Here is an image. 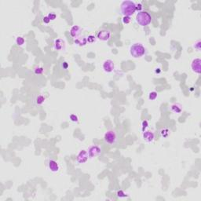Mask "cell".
Segmentation results:
<instances>
[{
	"label": "cell",
	"mask_w": 201,
	"mask_h": 201,
	"mask_svg": "<svg viewBox=\"0 0 201 201\" xmlns=\"http://www.w3.org/2000/svg\"><path fill=\"white\" fill-rule=\"evenodd\" d=\"M120 7L121 13L124 17H131L136 11V3L133 1H124Z\"/></svg>",
	"instance_id": "cell-1"
},
{
	"label": "cell",
	"mask_w": 201,
	"mask_h": 201,
	"mask_svg": "<svg viewBox=\"0 0 201 201\" xmlns=\"http://www.w3.org/2000/svg\"><path fill=\"white\" fill-rule=\"evenodd\" d=\"M136 21L141 26L145 27L149 25L152 21L151 15L146 11H140L136 16Z\"/></svg>",
	"instance_id": "cell-2"
},
{
	"label": "cell",
	"mask_w": 201,
	"mask_h": 201,
	"mask_svg": "<svg viewBox=\"0 0 201 201\" xmlns=\"http://www.w3.org/2000/svg\"><path fill=\"white\" fill-rule=\"evenodd\" d=\"M130 53L135 58L141 57L145 54V48L142 44L134 43L130 48Z\"/></svg>",
	"instance_id": "cell-3"
},
{
	"label": "cell",
	"mask_w": 201,
	"mask_h": 201,
	"mask_svg": "<svg viewBox=\"0 0 201 201\" xmlns=\"http://www.w3.org/2000/svg\"><path fill=\"white\" fill-rule=\"evenodd\" d=\"M104 140L109 145H114L117 141V134L115 131L110 130L105 134Z\"/></svg>",
	"instance_id": "cell-4"
},
{
	"label": "cell",
	"mask_w": 201,
	"mask_h": 201,
	"mask_svg": "<svg viewBox=\"0 0 201 201\" xmlns=\"http://www.w3.org/2000/svg\"><path fill=\"white\" fill-rule=\"evenodd\" d=\"M100 152H102V149H100V148L97 145H93V146H91L90 149H89V157L90 159H93L94 157H97L98 156Z\"/></svg>",
	"instance_id": "cell-5"
},
{
	"label": "cell",
	"mask_w": 201,
	"mask_h": 201,
	"mask_svg": "<svg viewBox=\"0 0 201 201\" xmlns=\"http://www.w3.org/2000/svg\"><path fill=\"white\" fill-rule=\"evenodd\" d=\"M88 157H89V153L86 150H81L76 158V161L79 163H84L87 161Z\"/></svg>",
	"instance_id": "cell-6"
},
{
	"label": "cell",
	"mask_w": 201,
	"mask_h": 201,
	"mask_svg": "<svg viewBox=\"0 0 201 201\" xmlns=\"http://www.w3.org/2000/svg\"><path fill=\"white\" fill-rule=\"evenodd\" d=\"M97 38L102 41H108L111 38V32L109 30H100L97 34Z\"/></svg>",
	"instance_id": "cell-7"
},
{
	"label": "cell",
	"mask_w": 201,
	"mask_h": 201,
	"mask_svg": "<svg viewBox=\"0 0 201 201\" xmlns=\"http://www.w3.org/2000/svg\"><path fill=\"white\" fill-rule=\"evenodd\" d=\"M200 63H201V61H200L199 58H196L192 61L191 68H192V70L195 73H197V74L200 73V70H201Z\"/></svg>",
	"instance_id": "cell-8"
},
{
	"label": "cell",
	"mask_w": 201,
	"mask_h": 201,
	"mask_svg": "<svg viewBox=\"0 0 201 201\" xmlns=\"http://www.w3.org/2000/svg\"><path fill=\"white\" fill-rule=\"evenodd\" d=\"M103 69L105 72H112L114 69V63L112 60L105 61L103 64Z\"/></svg>",
	"instance_id": "cell-9"
},
{
	"label": "cell",
	"mask_w": 201,
	"mask_h": 201,
	"mask_svg": "<svg viewBox=\"0 0 201 201\" xmlns=\"http://www.w3.org/2000/svg\"><path fill=\"white\" fill-rule=\"evenodd\" d=\"M48 168L50 171H52V172H57L60 167H59L58 163L55 160L50 159V160L48 162Z\"/></svg>",
	"instance_id": "cell-10"
},
{
	"label": "cell",
	"mask_w": 201,
	"mask_h": 201,
	"mask_svg": "<svg viewBox=\"0 0 201 201\" xmlns=\"http://www.w3.org/2000/svg\"><path fill=\"white\" fill-rule=\"evenodd\" d=\"M81 31H82V29H81V28L79 26L75 25V26L72 27V28H71L70 35L74 38H77L79 35L81 34Z\"/></svg>",
	"instance_id": "cell-11"
},
{
	"label": "cell",
	"mask_w": 201,
	"mask_h": 201,
	"mask_svg": "<svg viewBox=\"0 0 201 201\" xmlns=\"http://www.w3.org/2000/svg\"><path fill=\"white\" fill-rule=\"evenodd\" d=\"M143 138L147 142H152L155 138V135L152 131H145L143 134Z\"/></svg>",
	"instance_id": "cell-12"
},
{
	"label": "cell",
	"mask_w": 201,
	"mask_h": 201,
	"mask_svg": "<svg viewBox=\"0 0 201 201\" xmlns=\"http://www.w3.org/2000/svg\"><path fill=\"white\" fill-rule=\"evenodd\" d=\"M54 49L57 50H62L64 49V42L61 39H57L55 40L54 42Z\"/></svg>",
	"instance_id": "cell-13"
},
{
	"label": "cell",
	"mask_w": 201,
	"mask_h": 201,
	"mask_svg": "<svg viewBox=\"0 0 201 201\" xmlns=\"http://www.w3.org/2000/svg\"><path fill=\"white\" fill-rule=\"evenodd\" d=\"M171 110H172L174 112H175V113H180L182 109H181V107L180 105L174 104L171 106Z\"/></svg>",
	"instance_id": "cell-14"
},
{
	"label": "cell",
	"mask_w": 201,
	"mask_h": 201,
	"mask_svg": "<svg viewBox=\"0 0 201 201\" xmlns=\"http://www.w3.org/2000/svg\"><path fill=\"white\" fill-rule=\"evenodd\" d=\"M44 102H45V97L43 95H39L36 97V99H35V103H36V105H42Z\"/></svg>",
	"instance_id": "cell-15"
},
{
	"label": "cell",
	"mask_w": 201,
	"mask_h": 201,
	"mask_svg": "<svg viewBox=\"0 0 201 201\" xmlns=\"http://www.w3.org/2000/svg\"><path fill=\"white\" fill-rule=\"evenodd\" d=\"M16 43L18 46H22L24 43H25V39H24L23 37H17L16 39Z\"/></svg>",
	"instance_id": "cell-16"
},
{
	"label": "cell",
	"mask_w": 201,
	"mask_h": 201,
	"mask_svg": "<svg viewBox=\"0 0 201 201\" xmlns=\"http://www.w3.org/2000/svg\"><path fill=\"white\" fill-rule=\"evenodd\" d=\"M149 99L150 100H155L156 97H157V93L155 92V91H153V92H151L149 93Z\"/></svg>",
	"instance_id": "cell-17"
},
{
	"label": "cell",
	"mask_w": 201,
	"mask_h": 201,
	"mask_svg": "<svg viewBox=\"0 0 201 201\" xmlns=\"http://www.w3.org/2000/svg\"><path fill=\"white\" fill-rule=\"evenodd\" d=\"M117 196H118V197H120V198H124V197H126V196H127V195H126V193L124 192L123 191L120 190V191H118V192H117Z\"/></svg>",
	"instance_id": "cell-18"
},
{
	"label": "cell",
	"mask_w": 201,
	"mask_h": 201,
	"mask_svg": "<svg viewBox=\"0 0 201 201\" xmlns=\"http://www.w3.org/2000/svg\"><path fill=\"white\" fill-rule=\"evenodd\" d=\"M43 72V68H36L35 69V74L36 75H40Z\"/></svg>",
	"instance_id": "cell-19"
},
{
	"label": "cell",
	"mask_w": 201,
	"mask_h": 201,
	"mask_svg": "<svg viewBox=\"0 0 201 201\" xmlns=\"http://www.w3.org/2000/svg\"><path fill=\"white\" fill-rule=\"evenodd\" d=\"M131 17H123V24H129L131 22Z\"/></svg>",
	"instance_id": "cell-20"
},
{
	"label": "cell",
	"mask_w": 201,
	"mask_h": 201,
	"mask_svg": "<svg viewBox=\"0 0 201 201\" xmlns=\"http://www.w3.org/2000/svg\"><path fill=\"white\" fill-rule=\"evenodd\" d=\"M70 120H72V122H74V123L78 122V117H77V116H75V114H72L70 116Z\"/></svg>",
	"instance_id": "cell-21"
},
{
	"label": "cell",
	"mask_w": 201,
	"mask_h": 201,
	"mask_svg": "<svg viewBox=\"0 0 201 201\" xmlns=\"http://www.w3.org/2000/svg\"><path fill=\"white\" fill-rule=\"evenodd\" d=\"M88 42L89 43H93L94 41H95V37L93 36V35H89V36L87 37V39H86Z\"/></svg>",
	"instance_id": "cell-22"
},
{
	"label": "cell",
	"mask_w": 201,
	"mask_h": 201,
	"mask_svg": "<svg viewBox=\"0 0 201 201\" xmlns=\"http://www.w3.org/2000/svg\"><path fill=\"white\" fill-rule=\"evenodd\" d=\"M50 18V21H54V20H55L56 19V14H54V13H50V14H48V16H47Z\"/></svg>",
	"instance_id": "cell-23"
},
{
	"label": "cell",
	"mask_w": 201,
	"mask_h": 201,
	"mask_svg": "<svg viewBox=\"0 0 201 201\" xmlns=\"http://www.w3.org/2000/svg\"><path fill=\"white\" fill-rule=\"evenodd\" d=\"M194 47H195V49H196L198 51L200 50V41L199 40H198L196 43H195Z\"/></svg>",
	"instance_id": "cell-24"
},
{
	"label": "cell",
	"mask_w": 201,
	"mask_h": 201,
	"mask_svg": "<svg viewBox=\"0 0 201 201\" xmlns=\"http://www.w3.org/2000/svg\"><path fill=\"white\" fill-rule=\"evenodd\" d=\"M43 22L44 23H46V24H48V23H50V18L48 17H43Z\"/></svg>",
	"instance_id": "cell-25"
},
{
	"label": "cell",
	"mask_w": 201,
	"mask_h": 201,
	"mask_svg": "<svg viewBox=\"0 0 201 201\" xmlns=\"http://www.w3.org/2000/svg\"><path fill=\"white\" fill-rule=\"evenodd\" d=\"M142 9V6H141V4H136V10H139V12H140V10Z\"/></svg>",
	"instance_id": "cell-26"
},
{
	"label": "cell",
	"mask_w": 201,
	"mask_h": 201,
	"mask_svg": "<svg viewBox=\"0 0 201 201\" xmlns=\"http://www.w3.org/2000/svg\"><path fill=\"white\" fill-rule=\"evenodd\" d=\"M147 126H148V122L147 121H143V123H142V129H143V131L147 127Z\"/></svg>",
	"instance_id": "cell-27"
}]
</instances>
